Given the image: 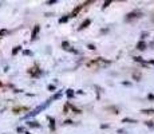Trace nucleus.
<instances>
[{"label": "nucleus", "mask_w": 154, "mask_h": 134, "mask_svg": "<svg viewBox=\"0 0 154 134\" xmlns=\"http://www.w3.org/2000/svg\"><path fill=\"white\" fill-rule=\"evenodd\" d=\"M28 73H30L32 77H39V75H40V70H38V67H36V66L34 67V68H31Z\"/></svg>", "instance_id": "7ed1b4c3"}, {"label": "nucleus", "mask_w": 154, "mask_h": 134, "mask_svg": "<svg viewBox=\"0 0 154 134\" xmlns=\"http://www.w3.org/2000/svg\"><path fill=\"white\" fill-rule=\"evenodd\" d=\"M146 125L147 126H150V127H153V122H146Z\"/></svg>", "instance_id": "aec40b11"}, {"label": "nucleus", "mask_w": 154, "mask_h": 134, "mask_svg": "<svg viewBox=\"0 0 154 134\" xmlns=\"http://www.w3.org/2000/svg\"><path fill=\"white\" fill-rule=\"evenodd\" d=\"M145 48H146V43H145L144 40H141V42L137 44V50H141V51H142V50H145Z\"/></svg>", "instance_id": "39448f33"}, {"label": "nucleus", "mask_w": 154, "mask_h": 134, "mask_svg": "<svg viewBox=\"0 0 154 134\" xmlns=\"http://www.w3.org/2000/svg\"><path fill=\"white\" fill-rule=\"evenodd\" d=\"M82 8H83V4H81V6H78V7L75 8V10H74V11H73V14L70 15V18H71V16H73V18H75V16H77V15H78V12H79V11H81Z\"/></svg>", "instance_id": "20e7f679"}, {"label": "nucleus", "mask_w": 154, "mask_h": 134, "mask_svg": "<svg viewBox=\"0 0 154 134\" xmlns=\"http://www.w3.org/2000/svg\"><path fill=\"white\" fill-rule=\"evenodd\" d=\"M88 48H90V50H94V48H95V47H94V46H93V44H88Z\"/></svg>", "instance_id": "412c9836"}, {"label": "nucleus", "mask_w": 154, "mask_h": 134, "mask_svg": "<svg viewBox=\"0 0 154 134\" xmlns=\"http://www.w3.org/2000/svg\"><path fill=\"white\" fill-rule=\"evenodd\" d=\"M28 125L31 127H40V125H38L36 122H28Z\"/></svg>", "instance_id": "9b49d317"}, {"label": "nucleus", "mask_w": 154, "mask_h": 134, "mask_svg": "<svg viewBox=\"0 0 154 134\" xmlns=\"http://www.w3.org/2000/svg\"><path fill=\"white\" fill-rule=\"evenodd\" d=\"M71 110H74V111H77V113H81V110L77 109V107H74V106H71Z\"/></svg>", "instance_id": "4468645a"}, {"label": "nucleus", "mask_w": 154, "mask_h": 134, "mask_svg": "<svg viewBox=\"0 0 154 134\" xmlns=\"http://www.w3.org/2000/svg\"><path fill=\"white\" fill-rule=\"evenodd\" d=\"M67 95H68V97L74 95V91H73V90H67Z\"/></svg>", "instance_id": "f8f14e48"}, {"label": "nucleus", "mask_w": 154, "mask_h": 134, "mask_svg": "<svg viewBox=\"0 0 154 134\" xmlns=\"http://www.w3.org/2000/svg\"><path fill=\"white\" fill-rule=\"evenodd\" d=\"M134 60H137V62H142V58H139V57H135V58H134Z\"/></svg>", "instance_id": "a211bd4d"}, {"label": "nucleus", "mask_w": 154, "mask_h": 134, "mask_svg": "<svg viewBox=\"0 0 154 134\" xmlns=\"http://www.w3.org/2000/svg\"><path fill=\"white\" fill-rule=\"evenodd\" d=\"M4 34H7V31H6V30H1V31H0V35H4Z\"/></svg>", "instance_id": "6ab92c4d"}, {"label": "nucleus", "mask_w": 154, "mask_h": 134, "mask_svg": "<svg viewBox=\"0 0 154 134\" xmlns=\"http://www.w3.org/2000/svg\"><path fill=\"white\" fill-rule=\"evenodd\" d=\"M147 98L151 99V101H154V94H149V95H147Z\"/></svg>", "instance_id": "dca6fc26"}, {"label": "nucleus", "mask_w": 154, "mask_h": 134, "mask_svg": "<svg viewBox=\"0 0 154 134\" xmlns=\"http://www.w3.org/2000/svg\"><path fill=\"white\" fill-rule=\"evenodd\" d=\"M39 30H40V26H35V27H34V30H32V35H31V39H32V40H35V39H36Z\"/></svg>", "instance_id": "f03ea898"}, {"label": "nucleus", "mask_w": 154, "mask_h": 134, "mask_svg": "<svg viewBox=\"0 0 154 134\" xmlns=\"http://www.w3.org/2000/svg\"><path fill=\"white\" fill-rule=\"evenodd\" d=\"M0 86H1V82H0Z\"/></svg>", "instance_id": "5701e85b"}, {"label": "nucleus", "mask_w": 154, "mask_h": 134, "mask_svg": "<svg viewBox=\"0 0 154 134\" xmlns=\"http://www.w3.org/2000/svg\"><path fill=\"white\" fill-rule=\"evenodd\" d=\"M141 113H144V114H154V109H144Z\"/></svg>", "instance_id": "0eeeda50"}, {"label": "nucleus", "mask_w": 154, "mask_h": 134, "mask_svg": "<svg viewBox=\"0 0 154 134\" xmlns=\"http://www.w3.org/2000/svg\"><path fill=\"white\" fill-rule=\"evenodd\" d=\"M26 134H30V133H26Z\"/></svg>", "instance_id": "b1692460"}, {"label": "nucleus", "mask_w": 154, "mask_h": 134, "mask_svg": "<svg viewBox=\"0 0 154 134\" xmlns=\"http://www.w3.org/2000/svg\"><path fill=\"white\" fill-rule=\"evenodd\" d=\"M21 47L20 46H16V47H14V50H12V54H14V55H16V54H18V51L19 50H20Z\"/></svg>", "instance_id": "9d476101"}, {"label": "nucleus", "mask_w": 154, "mask_h": 134, "mask_svg": "<svg viewBox=\"0 0 154 134\" xmlns=\"http://www.w3.org/2000/svg\"><path fill=\"white\" fill-rule=\"evenodd\" d=\"M123 122H134V124H135V121H134V119H129V118H125V119H123Z\"/></svg>", "instance_id": "ddd939ff"}, {"label": "nucleus", "mask_w": 154, "mask_h": 134, "mask_svg": "<svg viewBox=\"0 0 154 134\" xmlns=\"http://www.w3.org/2000/svg\"><path fill=\"white\" fill-rule=\"evenodd\" d=\"M68 18H70V16H64V18H60V19H59V23H60V24H62V23H66V21L68 20Z\"/></svg>", "instance_id": "1a4fd4ad"}, {"label": "nucleus", "mask_w": 154, "mask_h": 134, "mask_svg": "<svg viewBox=\"0 0 154 134\" xmlns=\"http://www.w3.org/2000/svg\"><path fill=\"white\" fill-rule=\"evenodd\" d=\"M48 90H50V91H54V90H55V86H51V85H50L48 86Z\"/></svg>", "instance_id": "f3484780"}, {"label": "nucleus", "mask_w": 154, "mask_h": 134, "mask_svg": "<svg viewBox=\"0 0 154 134\" xmlns=\"http://www.w3.org/2000/svg\"><path fill=\"white\" fill-rule=\"evenodd\" d=\"M153 21H154V16H153Z\"/></svg>", "instance_id": "4be33fe9"}, {"label": "nucleus", "mask_w": 154, "mask_h": 134, "mask_svg": "<svg viewBox=\"0 0 154 134\" xmlns=\"http://www.w3.org/2000/svg\"><path fill=\"white\" fill-rule=\"evenodd\" d=\"M54 122H55V119H54V118H50V127H51V129H55V125H54Z\"/></svg>", "instance_id": "6e6552de"}, {"label": "nucleus", "mask_w": 154, "mask_h": 134, "mask_svg": "<svg viewBox=\"0 0 154 134\" xmlns=\"http://www.w3.org/2000/svg\"><path fill=\"white\" fill-rule=\"evenodd\" d=\"M141 15H142V14H141L139 11H134V12H130V14H129V15H127V16H126V20L129 21V20H131V19L139 18Z\"/></svg>", "instance_id": "f257e3e1"}, {"label": "nucleus", "mask_w": 154, "mask_h": 134, "mask_svg": "<svg viewBox=\"0 0 154 134\" xmlns=\"http://www.w3.org/2000/svg\"><path fill=\"white\" fill-rule=\"evenodd\" d=\"M110 3H111V1H106V3L103 4V10H105L106 7H109V4H110Z\"/></svg>", "instance_id": "2eb2a0df"}, {"label": "nucleus", "mask_w": 154, "mask_h": 134, "mask_svg": "<svg viewBox=\"0 0 154 134\" xmlns=\"http://www.w3.org/2000/svg\"><path fill=\"white\" fill-rule=\"evenodd\" d=\"M90 23H91V20L90 19H87V20H84L83 23L81 24V27H79V30H83V28H86L87 26H90Z\"/></svg>", "instance_id": "423d86ee"}]
</instances>
